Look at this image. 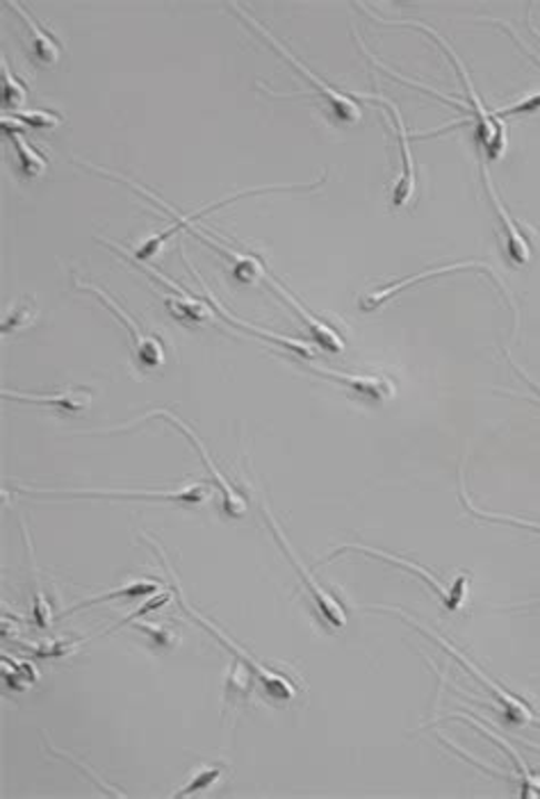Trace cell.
I'll list each match as a JSON object with an SVG mask.
<instances>
[{
  "mask_svg": "<svg viewBox=\"0 0 540 799\" xmlns=\"http://www.w3.org/2000/svg\"><path fill=\"white\" fill-rule=\"evenodd\" d=\"M395 23H397V25H412V28H420V30L429 32V34L438 41V44L447 51L449 60L454 62V66L459 69V73H461V80H463V85H466V90H468V99H470V110H472V114H470L468 119H463V121H472V123L477 125V137H479V142H481V146L486 148V153H488L492 160L500 157L502 151H505V146H507V129H505V123H502L500 119H497L490 110H486V105L481 103V99H479V94H477V90H475V85H472V78H470L468 69L463 66V62L459 60V55H456V51L447 44V41L442 39V34H440L438 30H434L431 25H427V23H422V21H395ZM463 121H461V123H463Z\"/></svg>",
  "mask_w": 540,
  "mask_h": 799,
  "instance_id": "1",
  "label": "cell"
},
{
  "mask_svg": "<svg viewBox=\"0 0 540 799\" xmlns=\"http://www.w3.org/2000/svg\"><path fill=\"white\" fill-rule=\"evenodd\" d=\"M231 10L233 12H237L248 25H252V28H256L267 41H269V44L289 62V64H293L302 75H306L310 82H313V88L317 90V94H319V99H324V103H326V107L330 110V112H334V116L338 119V121H345V123H356V121H360V107H358V103H356V99L354 96H349V94H343L340 90H336V88H330L328 85V82L326 80H322L319 75H315L293 51H289V49H285V44H283V41H278L263 23H258L254 17H248L240 6H235V3H231Z\"/></svg>",
  "mask_w": 540,
  "mask_h": 799,
  "instance_id": "2",
  "label": "cell"
},
{
  "mask_svg": "<svg viewBox=\"0 0 540 799\" xmlns=\"http://www.w3.org/2000/svg\"><path fill=\"white\" fill-rule=\"evenodd\" d=\"M367 608H374V611H390V613H397V615H401L404 619H408L415 628H418V631H422V634H427V636H431L440 647H445L456 660H459L463 667H468L470 672H472V675L495 695V699L497 701H500V706L505 708V715H507V720H509V725H513V727H520V725H527V723H531V720H536L533 718V710L527 706V701L524 699H520V697H516V695H511L509 690H505L500 684H495L492 679H488L486 675H483V672L472 663V660H468L466 658V654H461L459 649H456V647H451L449 643H445L438 634H434V631H429L427 626H422V624H418V622H412L401 608H393V606H367Z\"/></svg>",
  "mask_w": 540,
  "mask_h": 799,
  "instance_id": "3",
  "label": "cell"
},
{
  "mask_svg": "<svg viewBox=\"0 0 540 799\" xmlns=\"http://www.w3.org/2000/svg\"><path fill=\"white\" fill-rule=\"evenodd\" d=\"M176 593H179V600H181V606L201 624V626H205L207 631H211V634H215L217 636V641L224 645V647H228L233 654H237V658L246 665V669L248 672H252V675H256L261 682H263V686H265V690H267V695L269 697H274V699H281V701H287V699H293L295 697V686L293 684H289V679L287 677H283V675H278V672H272V669H267L265 665H261V663H256L252 656H248L244 649H240L235 643H231L228 641V636L224 634V631L220 628V626H215L213 622H207V617H203L198 611H194L187 602H185V597H183V591H181V587L176 585Z\"/></svg>",
  "mask_w": 540,
  "mask_h": 799,
  "instance_id": "4",
  "label": "cell"
},
{
  "mask_svg": "<svg viewBox=\"0 0 540 799\" xmlns=\"http://www.w3.org/2000/svg\"><path fill=\"white\" fill-rule=\"evenodd\" d=\"M263 511H265V518L269 520V524H272V531H274V537L278 540V544H281V550H283V554L289 559V563H293V567H295V572L299 574V578H302V583L306 585V591H308V595H310V600L315 602V606H317V611H319V615L324 617V622L326 624H330V626H334V628H343L345 624H347V613H345V608H343V604L334 597V595H330L328 591H324V587L313 578V574L299 563V559H297V554L293 552V546H289V540L283 535V531H281V526H278V522L274 520V515L269 513V509L267 506H263Z\"/></svg>",
  "mask_w": 540,
  "mask_h": 799,
  "instance_id": "5",
  "label": "cell"
},
{
  "mask_svg": "<svg viewBox=\"0 0 540 799\" xmlns=\"http://www.w3.org/2000/svg\"><path fill=\"white\" fill-rule=\"evenodd\" d=\"M461 269H481V272H486V274L492 278V283L502 289V294H507L509 306H511V308H513V313H516V330H518V310H516V304H513V299H511V294H509V289H507L505 280L500 278V274L495 272V267H492V265H488V263H479V260H470V263H454V265H445V267L427 269V272H422V274H415V276L401 278V280H397V283H390V285H386V287H379V289L369 291L367 297L360 301V306H363V310H367V313H369V310H377L379 306H384L388 299H393L395 294H399V291H401L404 287H408V285H418V283L427 280V278H436V276L451 274V272H461Z\"/></svg>",
  "mask_w": 540,
  "mask_h": 799,
  "instance_id": "6",
  "label": "cell"
},
{
  "mask_svg": "<svg viewBox=\"0 0 540 799\" xmlns=\"http://www.w3.org/2000/svg\"><path fill=\"white\" fill-rule=\"evenodd\" d=\"M347 552H360V554H367V556H374V559H381V561H386V563H393V565H397V567H404V570H408V572L420 574V576L425 578V583L434 587L436 595L440 597V602H442V606H445L447 611L461 608L463 602H466V585H468V578H466V576L456 578L454 585L447 587L438 576H434L431 572H427L422 565L410 563V561H406V559H401V556H393V554H386V552L369 550V546H363V544H345V546H340V550H338L334 556H328L324 563L336 561L340 554H347Z\"/></svg>",
  "mask_w": 540,
  "mask_h": 799,
  "instance_id": "7",
  "label": "cell"
},
{
  "mask_svg": "<svg viewBox=\"0 0 540 799\" xmlns=\"http://www.w3.org/2000/svg\"><path fill=\"white\" fill-rule=\"evenodd\" d=\"M73 285H75L78 289H82V291L96 294V297L110 308V313H112L119 321H123V326L129 328L131 338H133L135 360H137L140 367H144V369H155V367L164 365V347H162V342H160L157 338H153V335L142 332V328L133 321V317H131L126 310H123V308H119V306L114 304V299H110L103 289H99V287L90 285V283H82V280H78V278L73 280Z\"/></svg>",
  "mask_w": 540,
  "mask_h": 799,
  "instance_id": "8",
  "label": "cell"
},
{
  "mask_svg": "<svg viewBox=\"0 0 540 799\" xmlns=\"http://www.w3.org/2000/svg\"><path fill=\"white\" fill-rule=\"evenodd\" d=\"M151 417H167L170 419V422L172 424H176L181 431H183V436L196 447V451L201 453V460H203V465H205V470L207 472H211L213 474V479H215V483L220 485V490H222V494H224V509H226V513L228 515H244V511H246V501L233 490V485H228L226 483V479H224V474L217 470V465H215V462L211 460V455H207V451H205V447L201 444V440L181 422V419L174 414V412H170V410H151V412H146V414H142V417H137V419H133V422H129V424H123V427H116V429H108L105 433H114V431H129V429H133L135 424H140V422H146V419H151Z\"/></svg>",
  "mask_w": 540,
  "mask_h": 799,
  "instance_id": "9",
  "label": "cell"
},
{
  "mask_svg": "<svg viewBox=\"0 0 540 799\" xmlns=\"http://www.w3.org/2000/svg\"><path fill=\"white\" fill-rule=\"evenodd\" d=\"M34 490V488H32ZM47 492L51 496L64 494V496H90V499H164V501H183V503H198L203 501L211 490L207 485L194 483L179 490H37Z\"/></svg>",
  "mask_w": 540,
  "mask_h": 799,
  "instance_id": "10",
  "label": "cell"
},
{
  "mask_svg": "<svg viewBox=\"0 0 540 799\" xmlns=\"http://www.w3.org/2000/svg\"><path fill=\"white\" fill-rule=\"evenodd\" d=\"M308 369L317 376L328 378V381H336L345 388H349L354 395H358L363 401L369 403H384L388 399H393L397 395L395 383L386 376H377V373H347V371H336L328 367H317V365H308Z\"/></svg>",
  "mask_w": 540,
  "mask_h": 799,
  "instance_id": "11",
  "label": "cell"
},
{
  "mask_svg": "<svg viewBox=\"0 0 540 799\" xmlns=\"http://www.w3.org/2000/svg\"><path fill=\"white\" fill-rule=\"evenodd\" d=\"M360 99H367V101H377L381 103L384 107L390 110V114L397 119V133H399V146H401V172L397 176V183H395V189H393V205H406L410 201V196L415 194V160H412V151H410V137H408V131H406V123H404V116L399 112V107L381 96V94H360Z\"/></svg>",
  "mask_w": 540,
  "mask_h": 799,
  "instance_id": "12",
  "label": "cell"
},
{
  "mask_svg": "<svg viewBox=\"0 0 540 799\" xmlns=\"http://www.w3.org/2000/svg\"><path fill=\"white\" fill-rule=\"evenodd\" d=\"M481 174H483V183H486L488 196H490V201H492L495 213H497V217H500V224H502V228H505V237H507L505 250H507V256H509L511 263H516V265H527V263L531 260V246H529L527 237L522 235L520 226L513 222V217H511V213H509V207L502 203L500 194H497L486 164H481Z\"/></svg>",
  "mask_w": 540,
  "mask_h": 799,
  "instance_id": "13",
  "label": "cell"
},
{
  "mask_svg": "<svg viewBox=\"0 0 540 799\" xmlns=\"http://www.w3.org/2000/svg\"><path fill=\"white\" fill-rule=\"evenodd\" d=\"M281 294H283V297H285V301L289 304V306H293L297 313H299V317L306 321V326L310 328V332H313V338H315V342L319 345V347H324L326 351H330V354H340L343 349H345V340L340 338V335L336 332V328H330V326H326L319 317H315L313 313H308V308L302 304V301H297L295 297H293V294H289L267 269H265V274H263Z\"/></svg>",
  "mask_w": 540,
  "mask_h": 799,
  "instance_id": "14",
  "label": "cell"
},
{
  "mask_svg": "<svg viewBox=\"0 0 540 799\" xmlns=\"http://www.w3.org/2000/svg\"><path fill=\"white\" fill-rule=\"evenodd\" d=\"M8 8H12L14 12H19L21 14V19L26 21V25H28V30H30V44H28V49H30V53H32V58L39 62V64H55L58 60H60V55H62V47H60V41L55 39V34L49 30V28H44V25H41L30 12H26L23 10V6H19V3H6Z\"/></svg>",
  "mask_w": 540,
  "mask_h": 799,
  "instance_id": "15",
  "label": "cell"
},
{
  "mask_svg": "<svg viewBox=\"0 0 540 799\" xmlns=\"http://www.w3.org/2000/svg\"><path fill=\"white\" fill-rule=\"evenodd\" d=\"M6 399H19V401H28V403H39V406H55L62 408L67 412H82L92 406V390L90 388H78L71 386L67 390H60L55 395H23V392H3Z\"/></svg>",
  "mask_w": 540,
  "mask_h": 799,
  "instance_id": "16",
  "label": "cell"
},
{
  "mask_svg": "<svg viewBox=\"0 0 540 799\" xmlns=\"http://www.w3.org/2000/svg\"><path fill=\"white\" fill-rule=\"evenodd\" d=\"M164 304H167V310L174 319L185 321V324H205L207 319L213 317L211 306H205L203 301L194 299L192 294H187V289L174 285V294H162Z\"/></svg>",
  "mask_w": 540,
  "mask_h": 799,
  "instance_id": "17",
  "label": "cell"
},
{
  "mask_svg": "<svg viewBox=\"0 0 540 799\" xmlns=\"http://www.w3.org/2000/svg\"><path fill=\"white\" fill-rule=\"evenodd\" d=\"M160 591V585L155 581H135V583H129L126 587H116V591H108V593H101L96 597H90V600H82L80 604L71 606L64 615H71L80 608H90L94 604H103V602H112V600H129V602H140L144 597H151ZM62 615V617H64Z\"/></svg>",
  "mask_w": 540,
  "mask_h": 799,
  "instance_id": "18",
  "label": "cell"
},
{
  "mask_svg": "<svg viewBox=\"0 0 540 799\" xmlns=\"http://www.w3.org/2000/svg\"><path fill=\"white\" fill-rule=\"evenodd\" d=\"M6 135L12 140L17 157H19V166L28 178H37L47 172V166H49L47 157L41 155L32 144H28V140L21 135V131H6Z\"/></svg>",
  "mask_w": 540,
  "mask_h": 799,
  "instance_id": "19",
  "label": "cell"
},
{
  "mask_svg": "<svg viewBox=\"0 0 540 799\" xmlns=\"http://www.w3.org/2000/svg\"><path fill=\"white\" fill-rule=\"evenodd\" d=\"M211 306H213V310H217L226 321L237 324V326H242V328H248L252 332H256L258 338H265V340H269V342H274V345H281V347H285V349H289V351H295V354L304 356V358H313V349H310L308 345H304V342H299V340H293V338H281V335H276V332H263V330H258L256 326H248V324L231 317V315L220 306V301H217L215 297H211Z\"/></svg>",
  "mask_w": 540,
  "mask_h": 799,
  "instance_id": "20",
  "label": "cell"
},
{
  "mask_svg": "<svg viewBox=\"0 0 540 799\" xmlns=\"http://www.w3.org/2000/svg\"><path fill=\"white\" fill-rule=\"evenodd\" d=\"M0 66H3V103H6V107L12 112L26 110V101H28L26 82L14 75V71L10 69L6 58L0 60Z\"/></svg>",
  "mask_w": 540,
  "mask_h": 799,
  "instance_id": "21",
  "label": "cell"
},
{
  "mask_svg": "<svg viewBox=\"0 0 540 799\" xmlns=\"http://www.w3.org/2000/svg\"><path fill=\"white\" fill-rule=\"evenodd\" d=\"M62 123V116L53 110H21L12 112V125L14 131L23 129H55Z\"/></svg>",
  "mask_w": 540,
  "mask_h": 799,
  "instance_id": "22",
  "label": "cell"
},
{
  "mask_svg": "<svg viewBox=\"0 0 540 799\" xmlns=\"http://www.w3.org/2000/svg\"><path fill=\"white\" fill-rule=\"evenodd\" d=\"M461 501L463 506L468 509L470 515H475L477 520H488V522H502V524H513V526H522V529H533L540 533V524L538 522H531V520H518V518H511V515H497V513H486L481 509H477L475 503L466 496V481L461 477Z\"/></svg>",
  "mask_w": 540,
  "mask_h": 799,
  "instance_id": "23",
  "label": "cell"
},
{
  "mask_svg": "<svg viewBox=\"0 0 540 799\" xmlns=\"http://www.w3.org/2000/svg\"><path fill=\"white\" fill-rule=\"evenodd\" d=\"M3 682L12 690H26L37 682V669L28 660H12V672L3 667Z\"/></svg>",
  "mask_w": 540,
  "mask_h": 799,
  "instance_id": "24",
  "label": "cell"
},
{
  "mask_svg": "<svg viewBox=\"0 0 540 799\" xmlns=\"http://www.w3.org/2000/svg\"><path fill=\"white\" fill-rule=\"evenodd\" d=\"M222 772H224V768L222 766H213V768H201L181 790H176V792H172V797H190V795H194V792H198V790H205V788H211L213 783H217L220 781V777H222Z\"/></svg>",
  "mask_w": 540,
  "mask_h": 799,
  "instance_id": "25",
  "label": "cell"
},
{
  "mask_svg": "<svg viewBox=\"0 0 540 799\" xmlns=\"http://www.w3.org/2000/svg\"><path fill=\"white\" fill-rule=\"evenodd\" d=\"M34 317V299H26L23 306H14L12 313L3 317V332L26 328Z\"/></svg>",
  "mask_w": 540,
  "mask_h": 799,
  "instance_id": "26",
  "label": "cell"
},
{
  "mask_svg": "<svg viewBox=\"0 0 540 799\" xmlns=\"http://www.w3.org/2000/svg\"><path fill=\"white\" fill-rule=\"evenodd\" d=\"M536 110H540V92L529 94V96H524L522 101H518V103H513V105H507V107H500V110H492V114H495L497 119H502V116L522 114V112H536Z\"/></svg>",
  "mask_w": 540,
  "mask_h": 799,
  "instance_id": "27",
  "label": "cell"
},
{
  "mask_svg": "<svg viewBox=\"0 0 540 799\" xmlns=\"http://www.w3.org/2000/svg\"><path fill=\"white\" fill-rule=\"evenodd\" d=\"M170 600H172V595H170V593H160V595H157V597H151V600H149V602H146V604H144V606H142V608H140V611H135V613H133V615H131V617H129V619H123V622H121V624H116V626H114V628H110V631H108V634H112V631H116V628H121V626H123V624H129V622H133V619H137V617H142V615H146V613H151V611H155V608H160V606H164V604H167V602H170Z\"/></svg>",
  "mask_w": 540,
  "mask_h": 799,
  "instance_id": "28",
  "label": "cell"
},
{
  "mask_svg": "<svg viewBox=\"0 0 540 799\" xmlns=\"http://www.w3.org/2000/svg\"><path fill=\"white\" fill-rule=\"evenodd\" d=\"M137 628H144V631H149V634H153V638H155L157 643H170L167 638H172V636L167 634V631H164L162 626H157V628H155V626H151V624H142V626L137 624Z\"/></svg>",
  "mask_w": 540,
  "mask_h": 799,
  "instance_id": "29",
  "label": "cell"
},
{
  "mask_svg": "<svg viewBox=\"0 0 540 799\" xmlns=\"http://www.w3.org/2000/svg\"><path fill=\"white\" fill-rule=\"evenodd\" d=\"M529 28H531V32H533V34H536V37H538V39H540V30H538V28H536V25H533V23H531V21H529Z\"/></svg>",
  "mask_w": 540,
  "mask_h": 799,
  "instance_id": "30",
  "label": "cell"
},
{
  "mask_svg": "<svg viewBox=\"0 0 540 799\" xmlns=\"http://www.w3.org/2000/svg\"><path fill=\"white\" fill-rule=\"evenodd\" d=\"M531 55H533V53H531ZM533 60H538V62H540V58H536V55H533Z\"/></svg>",
  "mask_w": 540,
  "mask_h": 799,
  "instance_id": "31",
  "label": "cell"
}]
</instances>
